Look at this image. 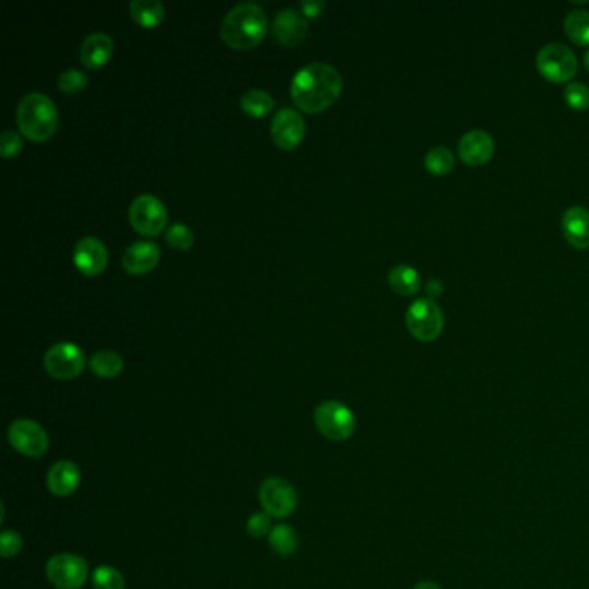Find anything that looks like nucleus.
<instances>
[{"instance_id":"obj_1","label":"nucleus","mask_w":589,"mask_h":589,"mask_svg":"<svg viewBox=\"0 0 589 589\" xmlns=\"http://www.w3.org/2000/svg\"><path fill=\"white\" fill-rule=\"evenodd\" d=\"M342 92V77L327 62H310L297 70L291 83L295 108L316 115L331 108Z\"/></svg>"},{"instance_id":"obj_2","label":"nucleus","mask_w":589,"mask_h":589,"mask_svg":"<svg viewBox=\"0 0 589 589\" xmlns=\"http://www.w3.org/2000/svg\"><path fill=\"white\" fill-rule=\"evenodd\" d=\"M268 18L261 5L255 2H240L234 5L221 21L220 37L237 51H248L259 45L266 37Z\"/></svg>"},{"instance_id":"obj_3","label":"nucleus","mask_w":589,"mask_h":589,"mask_svg":"<svg viewBox=\"0 0 589 589\" xmlns=\"http://www.w3.org/2000/svg\"><path fill=\"white\" fill-rule=\"evenodd\" d=\"M16 121L21 134L32 142H47L58 132L60 113L54 100L40 94L32 92L21 98L16 111Z\"/></svg>"},{"instance_id":"obj_4","label":"nucleus","mask_w":589,"mask_h":589,"mask_svg":"<svg viewBox=\"0 0 589 589\" xmlns=\"http://www.w3.org/2000/svg\"><path fill=\"white\" fill-rule=\"evenodd\" d=\"M314 425L318 433L331 441H346L356 429L354 415L339 401H323L314 408Z\"/></svg>"},{"instance_id":"obj_5","label":"nucleus","mask_w":589,"mask_h":589,"mask_svg":"<svg viewBox=\"0 0 589 589\" xmlns=\"http://www.w3.org/2000/svg\"><path fill=\"white\" fill-rule=\"evenodd\" d=\"M407 327L415 339L433 342L444 329L443 310L429 297L416 299L407 312Z\"/></svg>"},{"instance_id":"obj_6","label":"nucleus","mask_w":589,"mask_h":589,"mask_svg":"<svg viewBox=\"0 0 589 589\" xmlns=\"http://www.w3.org/2000/svg\"><path fill=\"white\" fill-rule=\"evenodd\" d=\"M128 218L140 236L157 237L166 229L168 211L161 199L153 194H142L132 201Z\"/></svg>"},{"instance_id":"obj_7","label":"nucleus","mask_w":589,"mask_h":589,"mask_svg":"<svg viewBox=\"0 0 589 589\" xmlns=\"http://www.w3.org/2000/svg\"><path fill=\"white\" fill-rule=\"evenodd\" d=\"M536 66L545 79L553 83H566L577 73V58L567 45L553 42L538 52Z\"/></svg>"},{"instance_id":"obj_8","label":"nucleus","mask_w":589,"mask_h":589,"mask_svg":"<svg viewBox=\"0 0 589 589\" xmlns=\"http://www.w3.org/2000/svg\"><path fill=\"white\" fill-rule=\"evenodd\" d=\"M87 358L75 342H58L47 350L43 367L47 373L58 380H71L83 372Z\"/></svg>"},{"instance_id":"obj_9","label":"nucleus","mask_w":589,"mask_h":589,"mask_svg":"<svg viewBox=\"0 0 589 589\" xmlns=\"http://www.w3.org/2000/svg\"><path fill=\"white\" fill-rule=\"evenodd\" d=\"M47 579L58 589H79L89 575L87 562L71 553H60L47 562Z\"/></svg>"},{"instance_id":"obj_10","label":"nucleus","mask_w":589,"mask_h":589,"mask_svg":"<svg viewBox=\"0 0 589 589\" xmlns=\"http://www.w3.org/2000/svg\"><path fill=\"white\" fill-rule=\"evenodd\" d=\"M259 503L270 517L285 519L297 507V492L289 481L282 477H270L259 490Z\"/></svg>"},{"instance_id":"obj_11","label":"nucleus","mask_w":589,"mask_h":589,"mask_svg":"<svg viewBox=\"0 0 589 589\" xmlns=\"http://www.w3.org/2000/svg\"><path fill=\"white\" fill-rule=\"evenodd\" d=\"M7 437L16 452L30 458H40L49 450V435L35 420H14L7 431Z\"/></svg>"},{"instance_id":"obj_12","label":"nucleus","mask_w":589,"mask_h":589,"mask_svg":"<svg viewBox=\"0 0 589 589\" xmlns=\"http://www.w3.org/2000/svg\"><path fill=\"white\" fill-rule=\"evenodd\" d=\"M306 134V123L299 111L284 108L276 113L272 121V138L282 151L295 149Z\"/></svg>"},{"instance_id":"obj_13","label":"nucleus","mask_w":589,"mask_h":589,"mask_svg":"<svg viewBox=\"0 0 589 589\" xmlns=\"http://www.w3.org/2000/svg\"><path fill=\"white\" fill-rule=\"evenodd\" d=\"M73 263L85 276H100L108 266V249L98 237H83L73 249Z\"/></svg>"},{"instance_id":"obj_14","label":"nucleus","mask_w":589,"mask_h":589,"mask_svg":"<svg viewBox=\"0 0 589 589\" xmlns=\"http://www.w3.org/2000/svg\"><path fill=\"white\" fill-rule=\"evenodd\" d=\"M159 257L161 251L156 242L138 240L125 249L121 265L130 276H145L156 268Z\"/></svg>"},{"instance_id":"obj_15","label":"nucleus","mask_w":589,"mask_h":589,"mask_svg":"<svg viewBox=\"0 0 589 589\" xmlns=\"http://www.w3.org/2000/svg\"><path fill=\"white\" fill-rule=\"evenodd\" d=\"M306 33H308V20L301 11L295 9L280 11L272 24L274 39L284 47L297 45L306 37Z\"/></svg>"},{"instance_id":"obj_16","label":"nucleus","mask_w":589,"mask_h":589,"mask_svg":"<svg viewBox=\"0 0 589 589\" xmlns=\"http://www.w3.org/2000/svg\"><path fill=\"white\" fill-rule=\"evenodd\" d=\"M458 154L469 166H482L494 154V140L484 130H471L460 138Z\"/></svg>"},{"instance_id":"obj_17","label":"nucleus","mask_w":589,"mask_h":589,"mask_svg":"<svg viewBox=\"0 0 589 589\" xmlns=\"http://www.w3.org/2000/svg\"><path fill=\"white\" fill-rule=\"evenodd\" d=\"M562 232L572 248H589V211L583 206H572L562 217Z\"/></svg>"},{"instance_id":"obj_18","label":"nucleus","mask_w":589,"mask_h":589,"mask_svg":"<svg viewBox=\"0 0 589 589\" xmlns=\"http://www.w3.org/2000/svg\"><path fill=\"white\" fill-rule=\"evenodd\" d=\"M115 51L113 39L106 33H92L79 45V61L87 70H98L111 60Z\"/></svg>"},{"instance_id":"obj_19","label":"nucleus","mask_w":589,"mask_h":589,"mask_svg":"<svg viewBox=\"0 0 589 589\" xmlns=\"http://www.w3.org/2000/svg\"><path fill=\"white\" fill-rule=\"evenodd\" d=\"M81 473L79 469L68 460H61L56 465L51 467L47 473V488L54 496L66 498L71 496L73 492L79 490Z\"/></svg>"},{"instance_id":"obj_20","label":"nucleus","mask_w":589,"mask_h":589,"mask_svg":"<svg viewBox=\"0 0 589 589\" xmlns=\"http://www.w3.org/2000/svg\"><path fill=\"white\" fill-rule=\"evenodd\" d=\"M130 14L142 28L151 30L164 21L166 9H164L163 2H159V0H132Z\"/></svg>"},{"instance_id":"obj_21","label":"nucleus","mask_w":589,"mask_h":589,"mask_svg":"<svg viewBox=\"0 0 589 589\" xmlns=\"http://www.w3.org/2000/svg\"><path fill=\"white\" fill-rule=\"evenodd\" d=\"M240 108H242L244 115H248L251 118H263L274 111L276 100L270 92L261 90V89H253V90H248L246 94H242Z\"/></svg>"},{"instance_id":"obj_22","label":"nucleus","mask_w":589,"mask_h":589,"mask_svg":"<svg viewBox=\"0 0 589 589\" xmlns=\"http://www.w3.org/2000/svg\"><path fill=\"white\" fill-rule=\"evenodd\" d=\"M388 280L396 294L415 295L420 291V276L410 265H396Z\"/></svg>"},{"instance_id":"obj_23","label":"nucleus","mask_w":589,"mask_h":589,"mask_svg":"<svg viewBox=\"0 0 589 589\" xmlns=\"http://www.w3.org/2000/svg\"><path fill=\"white\" fill-rule=\"evenodd\" d=\"M89 367L94 375L100 379H115L125 369V361L117 351H98L89 360Z\"/></svg>"},{"instance_id":"obj_24","label":"nucleus","mask_w":589,"mask_h":589,"mask_svg":"<svg viewBox=\"0 0 589 589\" xmlns=\"http://www.w3.org/2000/svg\"><path fill=\"white\" fill-rule=\"evenodd\" d=\"M566 33L579 45H589V11L574 9L564 21Z\"/></svg>"},{"instance_id":"obj_25","label":"nucleus","mask_w":589,"mask_h":589,"mask_svg":"<svg viewBox=\"0 0 589 589\" xmlns=\"http://www.w3.org/2000/svg\"><path fill=\"white\" fill-rule=\"evenodd\" d=\"M297 543H299L297 534H295L294 528H291V526L282 524V526L274 528V530L270 532V547L282 556L293 555L297 548Z\"/></svg>"},{"instance_id":"obj_26","label":"nucleus","mask_w":589,"mask_h":589,"mask_svg":"<svg viewBox=\"0 0 589 589\" xmlns=\"http://www.w3.org/2000/svg\"><path fill=\"white\" fill-rule=\"evenodd\" d=\"M425 168L433 175H448L454 168V156L452 151L446 147H433L425 154Z\"/></svg>"},{"instance_id":"obj_27","label":"nucleus","mask_w":589,"mask_h":589,"mask_svg":"<svg viewBox=\"0 0 589 589\" xmlns=\"http://www.w3.org/2000/svg\"><path fill=\"white\" fill-rule=\"evenodd\" d=\"M92 586L94 589H125L126 583L118 569L100 566L92 572Z\"/></svg>"},{"instance_id":"obj_28","label":"nucleus","mask_w":589,"mask_h":589,"mask_svg":"<svg viewBox=\"0 0 589 589\" xmlns=\"http://www.w3.org/2000/svg\"><path fill=\"white\" fill-rule=\"evenodd\" d=\"M166 242L170 244V248H173L175 251H189L194 246V232L183 225V223H175L166 230Z\"/></svg>"},{"instance_id":"obj_29","label":"nucleus","mask_w":589,"mask_h":589,"mask_svg":"<svg viewBox=\"0 0 589 589\" xmlns=\"http://www.w3.org/2000/svg\"><path fill=\"white\" fill-rule=\"evenodd\" d=\"M87 83H89L87 73L75 70V68L62 71L58 79V87H60L61 92L68 94V96L79 94L87 87Z\"/></svg>"},{"instance_id":"obj_30","label":"nucleus","mask_w":589,"mask_h":589,"mask_svg":"<svg viewBox=\"0 0 589 589\" xmlns=\"http://www.w3.org/2000/svg\"><path fill=\"white\" fill-rule=\"evenodd\" d=\"M566 102L574 111H586L589 108V87L581 81H574L566 87Z\"/></svg>"},{"instance_id":"obj_31","label":"nucleus","mask_w":589,"mask_h":589,"mask_svg":"<svg viewBox=\"0 0 589 589\" xmlns=\"http://www.w3.org/2000/svg\"><path fill=\"white\" fill-rule=\"evenodd\" d=\"M23 149V137L14 130H4L0 136V156L4 159L18 156Z\"/></svg>"},{"instance_id":"obj_32","label":"nucleus","mask_w":589,"mask_h":589,"mask_svg":"<svg viewBox=\"0 0 589 589\" xmlns=\"http://www.w3.org/2000/svg\"><path fill=\"white\" fill-rule=\"evenodd\" d=\"M274 530L272 528V517L266 511L261 513H255L249 520H248V532L253 538H263L266 534H270Z\"/></svg>"},{"instance_id":"obj_33","label":"nucleus","mask_w":589,"mask_h":589,"mask_svg":"<svg viewBox=\"0 0 589 589\" xmlns=\"http://www.w3.org/2000/svg\"><path fill=\"white\" fill-rule=\"evenodd\" d=\"M23 547V539L20 534L14 530H4L0 536V553L4 558H11L18 555Z\"/></svg>"},{"instance_id":"obj_34","label":"nucleus","mask_w":589,"mask_h":589,"mask_svg":"<svg viewBox=\"0 0 589 589\" xmlns=\"http://www.w3.org/2000/svg\"><path fill=\"white\" fill-rule=\"evenodd\" d=\"M323 9H325V2L323 0H303L301 2V13L304 14L306 20L320 16Z\"/></svg>"},{"instance_id":"obj_35","label":"nucleus","mask_w":589,"mask_h":589,"mask_svg":"<svg viewBox=\"0 0 589 589\" xmlns=\"http://www.w3.org/2000/svg\"><path fill=\"white\" fill-rule=\"evenodd\" d=\"M443 293V285L439 280H431L427 284V294L429 295H439Z\"/></svg>"},{"instance_id":"obj_36","label":"nucleus","mask_w":589,"mask_h":589,"mask_svg":"<svg viewBox=\"0 0 589 589\" xmlns=\"http://www.w3.org/2000/svg\"><path fill=\"white\" fill-rule=\"evenodd\" d=\"M413 589H443L439 584H435V583H429V581H424V583H418L416 586Z\"/></svg>"},{"instance_id":"obj_37","label":"nucleus","mask_w":589,"mask_h":589,"mask_svg":"<svg viewBox=\"0 0 589 589\" xmlns=\"http://www.w3.org/2000/svg\"><path fill=\"white\" fill-rule=\"evenodd\" d=\"M584 66H586V70L589 71V51L584 54Z\"/></svg>"}]
</instances>
